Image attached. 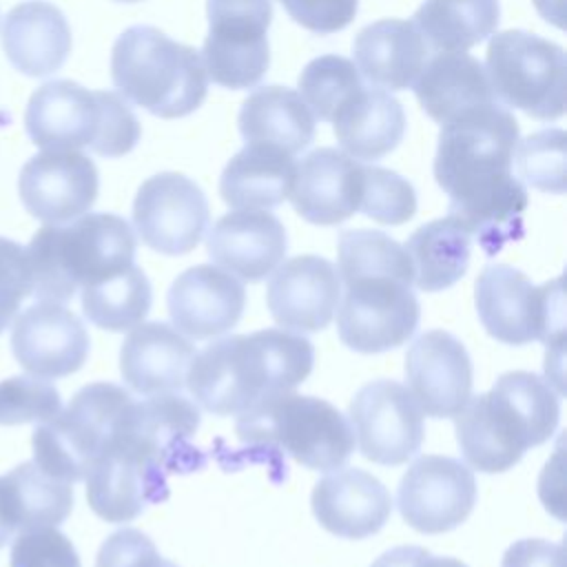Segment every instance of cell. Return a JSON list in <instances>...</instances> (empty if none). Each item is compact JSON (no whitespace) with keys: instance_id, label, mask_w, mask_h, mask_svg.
<instances>
[{"instance_id":"cell-2","label":"cell","mask_w":567,"mask_h":567,"mask_svg":"<svg viewBox=\"0 0 567 567\" xmlns=\"http://www.w3.org/2000/svg\"><path fill=\"white\" fill-rule=\"evenodd\" d=\"M334 268L343 286L337 306L343 346L374 354L399 348L414 334L421 306L412 292V261L396 239L381 230H343Z\"/></svg>"},{"instance_id":"cell-17","label":"cell","mask_w":567,"mask_h":567,"mask_svg":"<svg viewBox=\"0 0 567 567\" xmlns=\"http://www.w3.org/2000/svg\"><path fill=\"white\" fill-rule=\"evenodd\" d=\"M9 346L29 374L60 379L84 365L91 341L80 317L64 303L38 301L16 317Z\"/></svg>"},{"instance_id":"cell-40","label":"cell","mask_w":567,"mask_h":567,"mask_svg":"<svg viewBox=\"0 0 567 567\" xmlns=\"http://www.w3.org/2000/svg\"><path fill=\"white\" fill-rule=\"evenodd\" d=\"M9 567H82L73 543L55 527L22 532L13 538Z\"/></svg>"},{"instance_id":"cell-38","label":"cell","mask_w":567,"mask_h":567,"mask_svg":"<svg viewBox=\"0 0 567 567\" xmlns=\"http://www.w3.org/2000/svg\"><path fill=\"white\" fill-rule=\"evenodd\" d=\"M359 210L385 226H401L416 213L414 186L394 171L363 166V193Z\"/></svg>"},{"instance_id":"cell-26","label":"cell","mask_w":567,"mask_h":567,"mask_svg":"<svg viewBox=\"0 0 567 567\" xmlns=\"http://www.w3.org/2000/svg\"><path fill=\"white\" fill-rule=\"evenodd\" d=\"M2 49L7 60L24 75L55 73L71 53V29L64 13L47 0L16 4L2 22Z\"/></svg>"},{"instance_id":"cell-25","label":"cell","mask_w":567,"mask_h":567,"mask_svg":"<svg viewBox=\"0 0 567 567\" xmlns=\"http://www.w3.org/2000/svg\"><path fill=\"white\" fill-rule=\"evenodd\" d=\"M195 359V346L164 321L137 323L120 348L124 383L144 396L179 392Z\"/></svg>"},{"instance_id":"cell-9","label":"cell","mask_w":567,"mask_h":567,"mask_svg":"<svg viewBox=\"0 0 567 567\" xmlns=\"http://www.w3.org/2000/svg\"><path fill=\"white\" fill-rule=\"evenodd\" d=\"M131 401L128 390L109 381L80 388L64 410L33 430V463L64 483L84 481Z\"/></svg>"},{"instance_id":"cell-48","label":"cell","mask_w":567,"mask_h":567,"mask_svg":"<svg viewBox=\"0 0 567 567\" xmlns=\"http://www.w3.org/2000/svg\"><path fill=\"white\" fill-rule=\"evenodd\" d=\"M115 2H140V0H115Z\"/></svg>"},{"instance_id":"cell-23","label":"cell","mask_w":567,"mask_h":567,"mask_svg":"<svg viewBox=\"0 0 567 567\" xmlns=\"http://www.w3.org/2000/svg\"><path fill=\"white\" fill-rule=\"evenodd\" d=\"M310 505L326 532L352 540L377 534L392 514L388 487L359 467L334 470L317 481Z\"/></svg>"},{"instance_id":"cell-29","label":"cell","mask_w":567,"mask_h":567,"mask_svg":"<svg viewBox=\"0 0 567 567\" xmlns=\"http://www.w3.org/2000/svg\"><path fill=\"white\" fill-rule=\"evenodd\" d=\"M412 86L421 109L439 124L496 102L485 66L465 51H439Z\"/></svg>"},{"instance_id":"cell-21","label":"cell","mask_w":567,"mask_h":567,"mask_svg":"<svg viewBox=\"0 0 567 567\" xmlns=\"http://www.w3.org/2000/svg\"><path fill=\"white\" fill-rule=\"evenodd\" d=\"M166 303L171 321L182 334L210 339L228 332L241 319L246 290L224 268L199 264L175 277Z\"/></svg>"},{"instance_id":"cell-1","label":"cell","mask_w":567,"mask_h":567,"mask_svg":"<svg viewBox=\"0 0 567 567\" xmlns=\"http://www.w3.org/2000/svg\"><path fill=\"white\" fill-rule=\"evenodd\" d=\"M516 117L498 102L441 124L434 155L436 184L447 193V217L487 255L525 235L527 190L514 175Z\"/></svg>"},{"instance_id":"cell-3","label":"cell","mask_w":567,"mask_h":567,"mask_svg":"<svg viewBox=\"0 0 567 567\" xmlns=\"http://www.w3.org/2000/svg\"><path fill=\"white\" fill-rule=\"evenodd\" d=\"M312 363L315 348L301 332L264 328L228 334L195 352L186 388L206 412L239 416L268 396L292 392Z\"/></svg>"},{"instance_id":"cell-30","label":"cell","mask_w":567,"mask_h":567,"mask_svg":"<svg viewBox=\"0 0 567 567\" xmlns=\"http://www.w3.org/2000/svg\"><path fill=\"white\" fill-rule=\"evenodd\" d=\"M297 162L270 144H246L221 171L219 195L235 210H268L288 199Z\"/></svg>"},{"instance_id":"cell-15","label":"cell","mask_w":567,"mask_h":567,"mask_svg":"<svg viewBox=\"0 0 567 567\" xmlns=\"http://www.w3.org/2000/svg\"><path fill=\"white\" fill-rule=\"evenodd\" d=\"M474 503V474L452 456H419L405 470L396 489L403 520L421 534H443L458 527L472 514Z\"/></svg>"},{"instance_id":"cell-27","label":"cell","mask_w":567,"mask_h":567,"mask_svg":"<svg viewBox=\"0 0 567 567\" xmlns=\"http://www.w3.org/2000/svg\"><path fill=\"white\" fill-rule=\"evenodd\" d=\"M361 78L383 91L410 89L427 62V42L414 22L383 18L363 27L352 44Z\"/></svg>"},{"instance_id":"cell-16","label":"cell","mask_w":567,"mask_h":567,"mask_svg":"<svg viewBox=\"0 0 567 567\" xmlns=\"http://www.w3.org/2000/svg\"><path fill=\"white\" fill-rule=\"evenodd\" d=\"M18 190L29 215L44 224H66L95 204L100 175L80 151L44 148L22 166Z\"/></svg>"},{"instance_id":"cell-10","label":"cell","mask_w":567,"mask_h":567,"mask_svg":"<svg viewBox=\"0 0 567 567\" xmlns=\"http://www.w3.org/2000/svg\"><path fill=\"white\" fill-rule=\"evenodd\" d=\"M474 303L483 328L501 343H563L565 301L560 279L534 286L518 268L492 264L476 277Z\"/></svg>"},{"instance_id":"cell-18","label":"cell","mask_w":567,"mask_h":567,"mask_svg":"<svg viewBox=\"0 0 567 567\" xmlns=\"http://www.w3.org/2000/svg\"><path fill=\"white\" fill-rule=\"evenodd\" d=\"M166 472L133 452L113 430L100 458L86 472V501L106 523H128L148 505L168 498Z\"/></svg>"},{"instance_id":"cell-34","label":"cell","mask_w":567,"mask_h":567,"mask_svg":"<svg viewBox=\"0 0 567 567\" xmlns=\"http://www.w3.org/2000/svg\"><path fill=\"white\" fill-rule=\"evenodd\" d=\"M501 20L498 0H423L414 24L436 51H470L487 40Z\"/></svg>"},{"instance_id":"cell-8","label":"cell","mask_w":567,"mask_h":567,"mask_svg":"<svg viewBox=\"0 0 567 567\" xmlns=\"http://www.w3.org/2000/svg\"><path fill=\"white\" fill-rule=\"evenodd\" d=\"M237 436L257 447H275L308 470H339L354 452L350 421L326 399L281 392L237 416Z\"/></svg>"},{"instance_id":"cell-24","label":"cell","mask_w":567,"mask_h":567,"mask_svg":"<svg viewBox=\"0 0 567 567\" xmlns=\"http://www.w3.org/2000/svg\"><path fill=\"white\" fill-rule=\"evenodd\" d=\"M206 250L219 268L255 284L284 261L288 237L284 224L268 210H233L213 224Z\"/></svg>"},{"instance_id":"cell-46","label":"cell","mask_w":567,"mask_h":567,"mask_svg":"<svg viewBox=\"0 0 567 567\" xmlns=\"http://www.w3.org/2000/svg\"><path fill=\"white\" fill-rule=\"evenodd\" d=\"M534 4H536V9H538V13H540L547 22L556 24L558 29L565 27V22H563V0H534Z\"/></svg>"},{"instance_id":"cell-12","label":"cell","mask_w":567,"mask_h":567,"mask_svg":"<svg viewBox=\"0 0 567 567\" xmlns=\"http://www.w3.org/2000/svg\"><path fill=\"white\" fill-rule=\"evenodd\" d=\"M202 62L208 80L239 91L257 86L270 64V0H208Z\"/></svg>"},{"instance_id":"cell-5","label":"cell","mask_w":567,"mask_h":567,"mask_svg":"<svg viewBox=\"0 0 567 567\" xmlns=\"http://www.w3.org/2000/svg\"><path fill=\"white\" fill-rule=\"evenodd\" d=\"M135 246L133 228L113 213H84L66 224H47L27 248L31 295L38 301L66 303L78 290L133 266Z\"/></svg>"},{"instance_id":"cell-13","label":"cell","mask_w":567,"mask_h":567,"mask_svg":"<svg viewBox=\"0 0 567 567\" xmlns=\"http://www.w3.org/2000/svg\"><path fill=\"white\" fill-rule=\"evenodd\" d=\"M354 443L379 465H403L423 443V412L410 390L392 379H377L357 390L348 408Z\"/></svg>"},{"instance_id":"cell-42","label":"cell","mask_w":567,"mask_h":567,"mask_svg":"<svg viewBox=\"0 0 567 567\" xmlns=\"http://www.w3.org/2000/svg\"><path fill=\"white\" fill-rule=\"evenodd\" d=\"M95 567H179L162 558L155 543L140 529L124 527L106 536L97 549Z\"/></svg>"},{"instance_id":"cell-41","label":"cell","mask_w":567,"mask_h":567,"mask_svg":"<svg viewBox=\"0 0 567 567\" xmlns=\"http://www.w3.org/2000/svg\"><path fill=\"white\" fill-rule=\"evenodd\" d=\"M31 266L27 248L0 237V332L13 321L20 303L31 295Z\"/></svg>"},{"instance_id":"cell-45","label":"cell","mask_w":567,"mask_h":567,"mask_svg":"<svg viewBox=\"0 0 567 567\" xmlns=\"http://www.w3.org/2000/svg\"><path fill=\"white\" fill-rule=\"evenodd\" d=\"M427 554L425 547L401 545L383 551L370 567H425Z\"/></svg>"},{"instance_id":"cell-37","label":"cell","mask_w":567,"mask_h":567,"mask_svg":"<svg viewBox=\"0 0 567 567\" xmlns=\"http://www.w3.org/2000/svg\"><path fill=\"white\" fill-rule=\"evenodd\" d=\"M567 135L563 128H545L516 142L512 168L527 186L563 195L567 177Z\"/></svg>"},{"instance_id":"cell-39","label":"cell","mask_w":567,"mask_h":567,"mask_svg":"<svg viewBox=\"0 0 567 567\" xmlns=\"http://www.w3.org/2000/svg\"><path fill=\"white\" fill-rule=\"evenodd\" d=\"M60 410L58 388L40 377L18 374L0 381V425L44 423Z\"/></svg>"},{"instance_id":"cell-43","label":"cell","mask_w":567,"mask_h":567,"mask_svg":"<svg viewBox=\"0 0 567 567\" xmlns=\"http://www.w3.org/2000/svg\"><path fill=\"white\" fill-rule=\"evenodd\" d=\"M288 16L303 29L328 35L346 29L359 9V0H279Z\"/></svg>"},{"instance_id":"cell-4","label":"cell","mask_w":567,"mask_h":567,"mask_svg":"<svg viewBox=\"0 0 567 567\" xmlns=\"http://www.w3.org/2000/svg\"><path fill=\"white\" fill-rule=\"evenodd\" d=\"M465 463L485 474L514 467L529 447L551 439L560 419L554 385L525 370L501 374L452 416Z\"/></svg>"},{"instance_id":"cell-33","label":"cell","mask_w":567,"mask_h":567,"mask_svg":"<svg viewBox=\"0 0 567 567\" xmlns=\"http://www.w3.org/2000/svg\"><path fill=\"white\" fill-rule=\"evenodd\" d=\"M412 261V284L423 292L454 286L470 266L472 237L452 217L419 226L403 246Z\"/></svg>"},{"instance_id":"cell-7","label":"cell","mask_w":567,"mask_h":567,"mask_svg":"<svg viewBox=\"0 0 567 567\" xmlns=\"http://www.w3.org/2000/svg\"><path fill=\"white\" fill-rule=\"evenodd\" d=\"M111 78L124 100L164 120L190 115L208 93L202 55L146 24L131 27L115 40Z\"/></svg>"},{"instance_id":"cell-44","label":"cell","mask_w":567,"mask_h":567,"mask_svg":"<svg viewBox=\"0 0 567 567\" xmlns=\"http://www.w3.org/2000/svg\"><path fill=\"white\" fill-rule=\"evenodd\" d=\"M501 567H565V549L545 538H523L505 549Z\"/></svg>"},{"instance_id":"cell-28","label":"cell","mask_w":567,"mask_h":567,"mask_svg":"<svg viewBox=\"0 0 567 567\" xmlns=\"http://www.w3.org/2000/svg\"><path fill=\"white\" fill-rule=\"evenodd\" d=\"M73 509V487L42 472L33 461L0 476V549L16 534L55 527Z\"/></svg>"},{"instance_id":"cell-22","label":"cell","mask_w":567,"mask_h":567,"mask_svg":"<svg viewBox=\"0 0 567 567\" xmlns=\"http://www.w3.org/2000/svg\"><path fill=\"white\" fill-rule=\"evenodd\" d=\"M363 166L337 148H317L295 168L290 202L306 221L337 226L359 210Z\"/></svg>"},{"instance_id":"cell-14","label":"cell","mask_w":567,"mask_h":567,"mask_svg":"<svg viewBox=\"0 0 567 567\" xmlns=\"http://www.w3.org/2000/svg\"><path fill=\"white\" fill-rule=\"evenodd\" d=\"M208 202L202 188L182 173L148 177L133 202V226L140 239L162 255H186L204 237Z\"/></svg>"},{"instance_id":"cell-47","label":"cell","mask_w":567,"mask_h":567,"mask_svg":"<svg viewBox=\"0 0 567 567\" xmlns=\"http://www.w3.org/2000/svg\"><path fill=\"white\" fill-rule=\"evenodd\" d=\"M425 567H467V565L461 563V560H456V558H450V556H434V554H427Z\"/></svg>"},{"instance_id":"cell-20","label":"cell","mask_w":567,"mask_h":567,"mask_svg":"<svg viewBox=\"0 0 567 567\" xmlns=\"http://www.w3.org/2000/svg\"><path fill=\"white\" fill-rule=\"evenodd\" d=\"M339 299V272L317 255H299L279 264L266 288V303L275 323L292 332L323 330L332 321Z\"/></svg>"},{"instance_id":"cell-35","label":"cell","mask_w":567,"mask_h":567,"mask_svg":"<svg viewBox=\"0 0 567 567\" xmlns=\"http://www.w3.org/2000/svg\"><path fill=\"white\" fill-rule=\"evenodd\" d=\"M151 281L135 264L82 288L84 317L109 332H124L142 323L151 310Z\"/></svg>"},{"instance_id":"cell-19","label":"cell","mask_w":567,"mask_h":567,"mask_svg":"<svg viewBox=\"0 0 567 567\" xmlns=\"http://www.w3.org/2000/svg\"><path fill=\"white\" fill-rule=\"evenodd\" d=\"M405 379L423 414L452 419L472 396V359L454 334L427 330L405 352Z\"/></svg>"},{"instance_id":"cell-11","label":"cell","mask_w":567,"mask_h":567,"mask_svg":"<svg viewBox=\"0 0 567 567\" xmlns=\"http://www.w3.org/2000/svg\"><path fill=\"white\" fill-rule=\"evenodd\" d=\"M485 73L496 102L536 120L565 113L567 60L563 47L520 29L492 35Z\"/></svg>"},{"instance_id":"cell-6","label":"cell","mask_w":567,"mask_h":567,"mask_svg":"<svg viewBox=\"0 0 567 567\" xmlns=\"http://www.w3.org/2000/svg\"><path fill=\"white\" fill-rule=\"evenodd\" d=\"M24 131L42 151L91 148L102 157L131 153L142 133L120 93L89 91L73 80H51L31 93Z\"/></svg>"},{"instance_id":"cell-36","label":"cell","mask_w":567,"mask_h":567,"mask_svg":"<svg viewBox=\"0 0 567 567\" xmlns=\"http://www.w3.org/2000/svg\"><path fill=\"white\" fill-rule=\"evenodd\" d=\"M365 86L352 60L328 53L310 60L299 75V95L315 117L332 122L337 113Z\"/></svg>"},{"instance_id":"cell-31","label":"cell","mask_w":567,"mask_h":567,"mask_svg":"<svg viewBox=\"0 0 567 567\" xmlns=\"http://www.w3.org/2000/svg\"><path fill=\"white\" fill-rule=\"evenodd\" d=\"M341 151L359 162L392 153L405 133V113L390 91L363 86L330 122Z\"/></svg>"},{"instance_id":"cell-32","label":"cell","mask_w":567,"mask_h":567,"mask_svg":"<svg viewBox=\"0 0 567 567\" xmlns=\"http://www.w3.org/2000/svg\"><path fill=\"white\" fill-rule=\"evenodd\" d=\"M237 122L246 144H270L290 155L315 137V115L301 95L286 86L255 89L244 100Z\"/></svg>"}]
</instances>
